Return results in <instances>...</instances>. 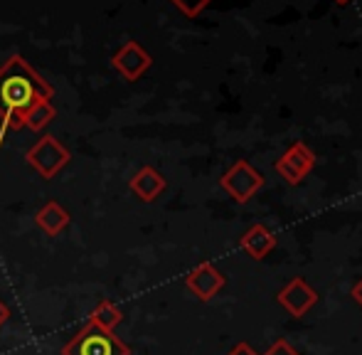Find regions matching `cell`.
Listing matches in <instances>:
<instances>
[{"label":"cell","instance_id":"6da1fadb","mask_svg":"<svg viewBox=\"0 0 362 355\" xmlns=\"http://www.w3.org/2000/svg\"><path fill=\"white\" fill-rule=\"evenodd\" d=\"M54 89L25 57L15 54L0 67V144L5 131L23 129L25 114L40 101H49Z\"/></svg>","mask_w":362,"mask_h":355},{"label":"cell","instance_id":"7a4b0ae2","mask_svg":"<svg viewBox=\"0 0 362 355\" xmlns=\"http://www.w3.org/2000/svg\"><path fill=\"white\" fill-rule=\"evenodd\" d=\"M62 355H131V348L114 331L86 321L81 331L62 348Z\"/></svg>","mask_w":362,"mask_h":355},{"label":"cell","instance_id":"3957f363","mask_svg":"<svg viewBox=\"0 0 362 355\" xmlns=\"http://www.w3.org/2000/svg\"><path fill=\"white\" fill-rule=\"evenodd\" d=\"M25 158H28V163L33 165L45 180H52V178L72 161V153H69L54 136H42V139L28 151Z\"/></svg>","mask_w":362,"mask_h":355},{"label":"cell","instance_id":"277c9868","mask_svg":"<svg viewBox=\"0 0 362 355\" xmlns=\"http://www.w3.org/2000/svg\"><path fill=\"white\" fill-rule=\"evenodd\" d=\"M219 185H222V190L229 192V197H234L237 202H249L264 187V178L254 165H249L247 161H237L227 173L219 178Z\"/></svg>","mask_w":362,"mask_h":355},{"label":"cell","instance_id":"5b68a950","mask_svg":"<svg viewBox=\"0 0 362 355\" xmlns=\"http://www.w3.org/2000/svg\"><path fill=\"white\" fill-rule=\"evenodd\" d=\"M315 153L305 144H293L281 158L276 161V173L288 182V185H300L303 178L313 170Z\"/></svg>","mask_w":362,"mask_h":355},{"label":"cell","instance_id":"8992f818","mask_svg":"<svg viewBox=\"0 0 362 355\" xmlns=\"http://www.w3.org/2000/svg\"><path fill=\"white\" fill-rule=\"evenodd\" d=\"M111 64H114V69L126 79V82H136V79H141L148 69H151L153 57L148 54L146 47H141L139 42L129 40V42L111 57Z\"/></svg>","mask_w":362,"mask_h":355},{"label":"cell","instance_id":"52a82bcc","mask_svg":"<svg viewBox=\"0 0 362 355\" xmlns=\"http://www.w3.org/2000/svg\"><path fill=\"white\" fill-rule=\"evenodd\" d=\"M279 303L286 308L288 316L300 318L318 303V293H315V289L308 286L303 279L296 277V279H291L281 291H279Z\"/></svg>","mask_w":362,"mask_h":355},{"label":"cell","instance_id":"ba28073f","mask_svg":"<svg viewBox=\"0 0 362 355\" xmlns=\"http://www.w3.org/2000/svg\"><path fill=\"white\" fill-rule=\"evenodd\" d=\"M185 286L190 289L200 301H210V298H215L224 289V274L219 272L215 264L205 262V264L195 267L190 274H187Z\"/></svg>","mask_w":362,"mask_h":355},{"label":"cell","instance_id":"9c48e42d","mask_svg":"<svg viewBox=\"0 0 362 355\" xmlns=\"http://www.w3.org/2000/svg\"><path fill=\"white\" fill-rule=\"evenodd\" d=\"M129 187L139 200L153 202V200H158V195H160L163 190H165V178L158 173L156 168L146 165V168H141L139 173L131 178Z\"/></svg>","mask_w":362,"mask_h":355},{"label":"cell","instance_id":"30bf717a","mask_svg":"<svg viewBox=\"0 0 362 355\" xmlns=\"http://www.w3.org/2000/svg\"><path fill=\"white\" fill-rule=\"evenodd\" d=\"M69 222H72V217H69V212L64 210L57 200H49L47 205H42V210H37V215H35V225L49 237L62 235V230H67Z\"/></svg>","mask_w":362,"mask_h":355},{"label":"cell","instance_id":"8fae6325","mask_svg":"<svg viewBox=\"0 0 362 355\" xmlns=\"http://www.w3.org/2000/svg\"><path fill=\"white\" fill-rule=\"evenodd\" d=\"M274 247H276V237L264 225H252L242 237V250L247 252L252 260H264V257H269V252H272Z\"/></svg>","mask_w":362,"mask_h":355},{"label":"cell","instance_id":"7c38bea8","mask_svg":"<svg viewBox=\"0 0 362 355\" xmlns=\"http://www.w3.org/2000/svg\"><path fill=\"white\" fill-rule=\"evenodd\" d=\"M89 321L96 323L99 328H104V331H114V328L119 326L121 321H124V311H121V308L116 306L114 301L104 298V301L96 303V308L91 311Z\"/></svg>","mask_w":362,"mask_h":355},{"label":"cell","instance_id":"4fadbf2b","mask_svg":"<svg viewBox=\"0 0 362 355\" xmlns=\"http://www.w3.org/2000/svg\"><path fill=\"white\" fill-rule=\"evenodd\" d=\"M54 114H57V111H54L52 101H40V104H35L33 109L25 114V126H28L30 131H42L45 126L52 124Z\"/></svg>","mask_w":362,"mask_h":355},{"label":"cell","instance_id":"5bb4252c","mask_svg":"<svg viewBox=\"0 0 362 355\" xmlns=\"http://www.w3.org/2000/svg\"><path fill=\"white\" fill-rule=\"evenodd\" d=\"M170 3L175 5L182 15H187V18H197V15L210 5V0H170Z\"/></svg>","mask_w":362,"mask_h":355},{"label":"cell","instance_id":"9a60e30c","mask_svg":"<svg viewBox=\"0 0 362 355\" xmlns=\"http://www.w3.org/2000/svg\"><path fill=\"white\" fill-rule=\"evenodd\" d=\"M264 355H300V353L296 351V348L291 346L288 341H284V338H281V341H276V343H274V346L269 348V351L264 353Z\"/></svg>","mask_w":362,"mask_h":355},{"label":"cell","instance_id":"2e32d148","mask_svg":"<svg viewBox=\"0 0 362 355\" xmlns=\"http://www.w3.org/2000/svg\"><path fill=\"white\" fill-rule=\"evenodd\" d=\"M227 355H259V353L254 351V348L249 346V343H237V346H234Z\"/></svg>","mask_w":362,"mask_h":355},{"label":"cell","instance_id":"e0dca14e","mask_svg":"<svg viewBox=\"0 0 362 355\" xmlns=\"http://www.w3.org/2000/svg\"><path fill=\"white\" fill-rule=\"evenodd\" d=\"M8 318H10V308L5 306L3 301H0V328H3L5 323H8Z\"/></svg>","mask_w":362,"mask_h":355},{"label":"cell","instance_id":"ac0fdd59","mask_svg":"<svg viewBox=\"0 0 362 355\" xmlns=\"http://www.w3.org/2000/svg\"><path fill=\"white\" fill-rule=\"evenodd\" d=\"M353 298H355V301H358L360 306H362V279H360V281L353 286Z\"/></svg>","mask_w":362,"mask_h":355},{"label":"cell","instance_id":"d6986e66","mask_svg":"<svg viewBox=\"0 0 362 355\" xmlns=\"http://www.w3.org/2000/svg\"><path fill=\"white\" fill-rule=\"evenodd\" d=\"M335 3H338V5H348L350 0H335Z\"/></svg>","mask_w":362,"mask_h":355}]
</instances>
